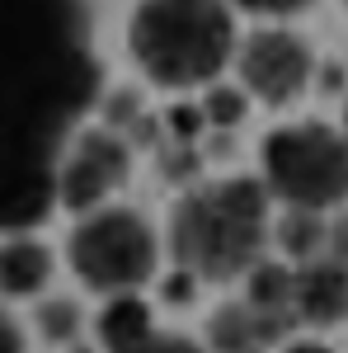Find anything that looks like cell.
Listing matches in <instances>:
<instances>
[{
    "instance_id": "1",
    "label": "cell",
    "mask_w": 348,
    "mask_h": 353,
    "mask_svg": "<svg viewBox=\"0 0 348 353\" xmlns=\"http://www.w3.org/2000/svg\"><path fill=\"white\" fill-rule=\"evenodd\" d=\"M273 198L254 174L203 179L174 198L165 221V254L198 288L245 283L268 259Z\"/></svg>"
},
{
    "instance_id": "2",
    "label": "cell",
    "mask_w": 348,
    "mask_h": 353,
    "mask_svg": "<svg viewBox=\"0 0 348 353\" xmlns=\"http://www.w3.org/2000/svg\"><path fill=\"white\" fill-rule=\"evenodd\" d=\"M240 28L231 0H132L123 24L127 66L165 94L212 90L236 66Z\"/></svg>"
},
{
    "instance_id": "3",
    "label": "cell",
    "mask_w": 348,
    "mask_h": 353,
    "mask_svg": "<svg viewBox=\"0 0 348 353\" xmlns=\"http://www.w3.org/2000/svg\"><path fill=\"white\" fill-rule=\"evenodd\" d=\"M165 259V231L132 203H108L71 221L66 269L94 297H141Z\"/></svg>"
},
{
    "instance_id": "4",
    "label": "cell",
    "mask_w": 348,
    "mask_h": 353,
    "mask_svg": "<svg viewBox=\"0 0 348 353\" xmlns=\"http://www.w3.org/2000/svg\"><path fill=\"white\" fill-rule=\"evenodd\" d=\"M259 179L278 208L292 212H344L348 208V137L334 123L301 118L264 132Z\"/></svg>"
},
{
    "instance_id": "5",
    "label": "cell",
    "mask_w": 348,
    "mask_h": 353,
    "mask_svg": "<svg viewBox=\"0 0 348 353\" xmlns=\"http://www.w3.org/2000/svg\"><path fill=\"white\" fill-rule=\"evenodd\" d=\"M136 174V151L127 132L108 128V123H85L66 137L61 156L52 170V198L61 212L90 217L108 203H118V193L132 184Z\"/></svg>"
},
{
    "instance_id": "6",
    "label": "cell",
    "mask_w": 348,
    "mask_h": 353,
    "mask_svg": "<svg viewBox=\"0 0 348 353\" xmlns=\"http://www.w3.org/2000/svg\"><path fill=\"white\" fill-rule=\"evenodd\" d=\"M236 85L264 109H292L316 81V48L306 33L287 24H259L240 33L236 48Z\"/></svg>"
},
{
    "instance_id": "7",
    "label": "cell",
    "mask_w": 348,
    "mask_h": 353,
    "mask_svg": "<svg viewBox=\"0 0 348 353\" xmlns=\"http://www.w3.org/2000/svg\"><path fill=\"white\" fill-rule=\"evenodd\" d=\"M287 330H292V321L254 306L249 297H231L212 306V316L203 325V344H207V353H278L292 339Z\"/></svg>"
},
{
    "instance_id": "8",
    "label": "cell",
    "mask_w": 348,
    "mask_h": 353,
    "mask_svg": "<svg viewBox=\"0 0 348 353\" xmlns=\"http://www.w3.org/2000/svg\"><path fill=\"white\" fill-rule=\"evenodd\" d=\"M292 321L306 334H325L348 321V269L334 254L292 264Z\"/></svg>"
},
{
    "instance_id": "9",
    "label": "cell",
    "mask_w": 348,
    "mask_h": 353,
    "mask_svg": "<svg viewBox=\"0 0 348 353\" xmlns=\"http://www.w3.org/2000/svg\"><path fill=\"white\" fill-rule=\"evenodd\" d=\"M57 278V250L38 236H0V297L5 301H43Z\"/></svg>"
},
{
    "instance_id": "10",
    "label": "cell",
    "mask_w": 348,
    "mask_h": 353,
    "mask_svg": "<svg viewBox=\"0 0 348 353\" xmlns=\"http://www.w3.org/2000/svg\"><path fill=\"white\" fill-rule=\"evenodd\" d=\"M273 245H278V254L287 264H311V259L329 254V217L278 208V217H273Z\"/></svg>"
},
{
    "instance_id": "11",
    "label": "cell",
    "mask_w": 348,
    "mask_h": 353,
    "mask_svg": "<svg viewBox=\"0 0 348 353\" xmlns=\"http://www.w3.org/2000/svg\"><path fill=\"white\" fill-rule=\"evenodd\" d=\"M94 334H99V344H104L108 353L132 349V344H141V339L156 334L151 306H146L141 297H108L104 311L94 316Z\"/></svg>"
},
{
    "instance_id": "12",
    "label": "cell",
    "mask_w": 348,
    "mask_h": 353,
    "mask_svg": "<svg viewBox=\"0 0 348 353\" xmlns=\"http://www.w3.org/2000/svg\"><path fill=\"white\" fill-rule=\"evenodd\" d=\"M33 325H38V334H43V344H76L85 334V311L76 306L71 297H43L38 306H33Z\"/></svg>"
},
{
    "instance_id": "13",
    "label": "cell",
    "mask_w": 348,
    "mask_h": 353,
    "mask_svg": "<svg viewBox=\"0 0 348 353\" xmlns=\"http://www.w3.org/2000/svg\"><path fill=\"white\" fill-rule=\"evenodd\" d=\"M249 104L254 99L245 94L240 85H212V90H203V113H207L212 128H236V123H245Z\"/></svg>"
},
{
    "instance_id": "14",
    "label": "cell",
    "mask_w": 348,
    "mask_h": 353,
    "mask_svg": "<svg viewBox=\"0 0 348 353\" xmlns=\"http://www.w3.org/2000/svg\"><path fill=\"white\" fill-rule=\"evenodd\" d=\"M118 353H207V344L193 339V334H179V330H156L151 339H141L132 349H118Z\"/></svg>"
},
{
    "instance_id": "15",
    "label": "cell",
    "mask_w": 348,
    "mask_h": 353,
    "mask_svg": "<svg viewBox=\"0 0 348 353\" xmlns=\"http://www.w3.org/2000/svg\"><path fill=\"white\" fill-rule=\"evenodd\" d=\"M236 10H249V14H259V19H268V24H283V19H292V14H301L311 0H231Z\"/></svg>"
},
{
    "instance_id": "16",
    "label": "cell",
    "mask_w": 348,
    "mask_h": 353,
    "mask_svg": "<svg viewBox=\"0 0 348 353\" xmlns=\"http://www.w3.org/2000/svg\"><path fill=\"white\" fill-rule=\"evenodd\" d=\"M329 254L348 269V208L334 212V221H329Z\"/></svg>"
},
{
    "instance_id": "17",
    "label": "cell",
    "mask_w": 348,
    "mask_h": 353,
    "mask_svg": "<svg viewBox=\"0 0 348 353\" xmlns=\"http://www.w3.org/2000/svg\"><path fill=\"white\" fill-rule=\"evenodd\" d=\"M278 353H339V349H334L325 334H292Z\"/></svg>"
},
{
    "instance_id": "18",
    "label": "cell",
    "mask_w": 348,
    "mask_h": 353,
    "mask_svg": "<svg viewBox=\"0 0 348 353\" xmlns=\"http://www.w3.org/2000/svg\"><path fill=\"white\" fill-rule=\"evenodd\" d=\"M10 14H14V0H0V33L10 28Z\"/></svg>"
},
{
    "instance_id": "19",
    "label": "cell",
    "mask_w": 348,
    "mask_h": 353,
    "mask_svg": "<svg viewBox=\"0 0 348 353\" xmlns=\"http://www.w3.org/2000/svg\"><path fill=\"white\" fill-rule=\"evenodd\" d=\"M339 128H344V137H348V94H344V113H339Z\"/></svg>"
},
{
    "instance_id": "20",
    "label": "cell",
    "mask_w": 348,
    "mask_h": 353,
    "mask_svg": "<svg viewBox=\"0 0 348 353\" xmlns=\"http://www.w3.org/2000/svg\"><path fill=\"white\" fill-rule=\"evenodd\" d=\"M339 5H344V10H348V0H339Z\"/></svg>"
}]
</instances>
